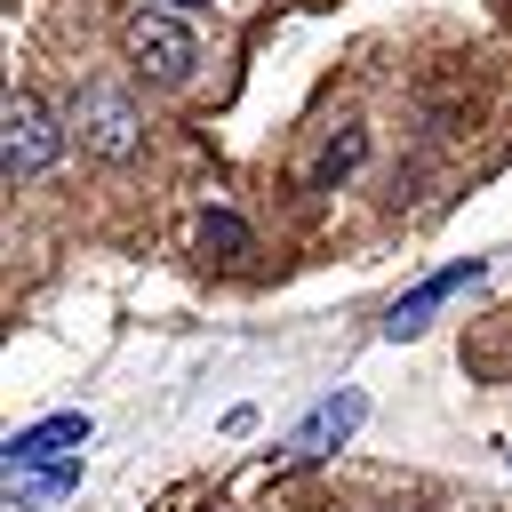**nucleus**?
Here are the masks:
<instances>
[{
	"mask_svg": "<svg viewBox=\"0 0 512 512\" xmlns=\"http://www.w3.org/2000/svg\"><path fill=\"white\" fill-rule=\"evenodd\" d=\"M168 8H200V0H168Z\"/></svg>",
	"mask_w": 512,
	"mask_h": 512,
	"instance_id": "10",
	"label": "nucleus"
},
{
	"mask_svg": "<svg viewBox=\"0 0 512 512\" xmlns=\"http://www.w3.org/2000/svg\"><path fill=\"white\" fill-rule=\"evenodd\" d=\"M72 488H80V456H64V464H32V472L8 480L16 504H56V496H72Z\"/></svg>",
	"mask_w": 512,
	"mask_h": 512,
	"instance_id": "7",
	"label": "nucleus"
},
{
	"mask_svg": "<svg viewBox=\"0 0 512 512\" xmlns=\"http://www.w3.org/2000/svg\"><path fill=\"white\" fill-rule=\"evenodd\" d=\"M88 448V416L80 408H64V416H48V424H24V432H8V448H0V472L16 480V472H32V464H64V456H80Z\"/></svg>",
	"mask_w": 512,
	"mask_h": 512,
	"instance_id": "5",
	"label": "nucleus"
},
{
	"mask_svg": "<svg viewBox=\"0 0 512 512\" xmlns=\"http://www.w3.org/2000/svg\"><path fill=\"white\" fill-rule=\"evenodd\" d=\"M480 272H488L480 256H456V264H440L432 280H416V288H408V296H400V304L384 312V336H392V344H408V336H424V328H432V312H440V304H448L456 288H472Z\"/></svg>",
	"mask_w": 512,
	"mask_h": 512,
	"instance_id": "4",
	"label": "nucleus"
},
{
	"mask_svg": "<svg viewBox=\"0 0 512 512\" xmlns=\"http://www.w3.org/2000/svg\"><path fill=\"white\" fill-rule=\"evenodd\" d=\"M56 152H64L56 112H48L40 96H8V104H0V176H8V184H32V176L56 168Z\"/></svg>",
	"mask_w": 512,
	"mask_h": 512,
	"instance_id": "1",
	"label": "nucleus"
},
{
	"mask_svg": "<svg viewBox=\"0 0 512 512\" xmlns=\"http://www.w3.org/2000/svg\"><path fill=\"white\" fill-rule=\"evenodd\" d=\"M200 256L240 264V256H248V224H240V216H224V208H216V216H200Z\"/></svg>",
	"mask_w": 512,
	"mask_h": 512,
	"instance_id": "8",
	"label": "nucleus"
},
{
	"mask_svg": "<svg viewBox=\"0 0 512 512\" xmlns=\"http://www.w3.org/2000/svg\"><path fill=\"white\" fill-rule=\"evenodd\" d=\"M120 56H128L144 80H160V88H184V80H192V64H200L192 32H184L176 16H160V8H136V16L120 24Z\"/></svg>",
	"mask_w": 512,
	"mask_h": 512,
	"instance_id": "2",
	"label": "nucleus"
},
{
	"mask_svg": "<svg viewBox=\"0 0 512 512\" xmlns=\"http://www.w3.org/2000/svg\"><path fill=\"white\" fill-rule=\"evenodd\" d=\"M360 160H368V136H360V128H344V136H336V144L312 160V184H336V176H352Z\"/></svg>",
	"mask_w": 512,
	"mask_h": 512,
	"instance_id": "9",
	"label": "nucleus"
},
{
	"mask_svg": "<svg viewBox=\"0 0 512 512\" xmlns=\"http://www.w3.org/2000/svg\"><path fill=\"white\" fill-rule=\"evenodd\" d=\"M360 416H368V392L360 384H344V392H328L288 440H280V456H272V472H304V464H320V456H336L352 432H360Z\"/></svg>",
	"mask_w": 512,
	"mask_h": 512,
	"instance_id": "3",
	"label": "nucleus"
},
{
	"mask_svg": "<svg viewBox=\"0 0 512 512\" xmlns=\"http://www.w3.org/2000/svg\"><path fill=\"white\" fill-rule=\"evenodd\" d=\"M72 120H80V144L104 152V160H128V152H136V128H144L120 88H80V112H72Z\"/></svg>",
	"mask_w": 512,
	"mask_h": 512,
	"instance_id": "6",
	"label": "nucleus"
}]
</instances>
